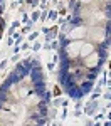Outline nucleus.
<instances>
[{
	"instance_id": "obj_1",
	"label": "nucleus",
	"mask_w": 111,
	"mask_h": 126,
	"mask_svg": "<svg viewBox=\"0 0 111 126\" xmlns=\"http://www.w3.org/2000/svg\"><path fill=\"white\" fill-rule=\"evenodd\" d=\"M54 96H61V89H59L57 86L54 88Z\"/></svg>"
},
{
	"instance_id": "obj_2",
	"label": "nucleus",
	"mask_w": 111,
	"mask_h": 126,
	"mask_svg": "<svg viewBox=\"0 0 111 126\" xmlns=\"http://www.w3.org/2000/svg\"><path fill=\"white\" fill-rule=\"evenodd\" d=\"M110 69H111V62H110Z\"/></svg>"
}]
</instances>
